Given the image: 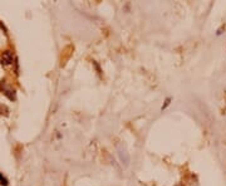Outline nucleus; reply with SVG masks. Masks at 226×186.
Returning <instances> with one entry per match:
<instances>
[{"label": "nucleus", "mask_w": 226, "mask_h": 186, "mask_svg": "<svg viewBox=\"0 0 226 186\" xmlns=\"http://www.w3.org/2000/svg\"><path fill=\"white\" fill-rule=\"evenodd\" d=\"M0 62H1L3 66H10V64L14 63V55L10 50H5L0 54Z\"/></svg>", "instance_id": "f257e3e1"}, {"label": "nucleus", "mask_w": 226, "mask_h": 186, "mask_svg": "<svg viewBox=\"0 0 226 186\" xmlns=\"http://www.w3.org/2000/svg\"><path fill=\"white\" fill-rule=\"evenodd\" d=\"M0 89H1V92H3L4 94H5L10 101H15V98H16L15 91L11 89L10 87H6V86H5V81H1V83H0Z\"/></svg>", "instance_id": "f03ea898"}, {"label": "nucleus", "mask_w": 226, "mask_h": 186, "mask_svg": "<svg viewBox=\"0 0 226 186\" xmlns=\"http://www.w3.org/2000/svg\"><path fill=\"white\" fill-rule=\"evenodd\" d=\"M118 156H119V160L122 164H124V166H128V162H129V156L127 151L124 148H119L118 150Z\"/></svg>", "instance_id": "7ed1b4c3"}, {"label": "nucleus", "mask_w": 226, "mask_h": 186, "mask_svg": "<svg viewBox=\"0 0 226 186\" xmlns=\"http://www.w3.org/2000/svg\"><path fill=\"white\" fill-rule=\"evenodd\" d=\"M0 114H1V116H8L9 114V108L5 104L0 103Z\"/></svg>", "instance_id": "20e7f679"}, {"label": "nucleus", "mask_w": 226, "mask_h": 186, "mask_svg": "<svg viewBox=\"0 0 226 186\" xmlns=\"http://www.w3.org/2000/svg\"><path fill=\"white\" fill-rule=\"evenodd\" d=\"M0 185L1 186H8V179L5 177V176H3L1 174H0Z\"/></svg>", "instance_id": "39448f33"}, {"label": "nucleus", "mask_w": 226, "mask_h": 186, "mask_svg": "<svg viewBox=\"0 0 226 186\" xmlns=\"http://www.w3.org/2000/svg\"><path fill=\"white\" fill-rule=\"evenodd\" d=\"M171 101H172V99L170 98V97H168V98H166V101H164V104L161 107V109H162V111H163V109H166L167 107L170 106V103H171Z\"/></svg>", "instance_id": "423d86ee"}, {"label": "nucleus", "mask_w": 226, "mask_h": 186, "mask_svg": "<svg viewBox=\"0 0 226 186\" xmlns=\"http://www.w3.org/2000/svg\"><path fill=\"white\" fill-rule=\"evenodd\" d=\"M176 186H181V185H176Z\"/></svg>", "instance_id": "0eeeda50"}]
</instances>
